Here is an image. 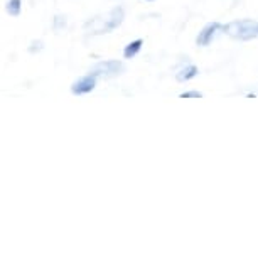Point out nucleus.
Returning <instances> with one entry per match:
<instances>
[{
	"instance_id": "f257e3e1",
	"label": "nucleus",
	"mask_w": 258,
	"mask_h": 258,
	"mask_svg": "<svg viewBox=\"0 0 258 258\" xmlns=\"http://www.w3.org/2000/svg\"><path fill=\"white\" fill-rule=\"evenodd\" d=\"M125 19V11L123 7H115L111 9L108 14H101V16H96L90 21L85 22V32L88 36H101V34H108L111 31H115L116 27L121 26Z\"/></svg>"
},
{
	"instance_id": "f03ea898",
	"label": "nucleus",
	"mask_w": 258,
	"mask_h": 258,
	"mask_svg": "<svg viewBox=\"0 0 258 258\" xmlns=\"http://www.w3.org/2000/svg\"><path fill=\"white\" fill-rule=\"evenodd\" d=\"M226 36L236 41H251V39H258V21L253 19H241V21H233L223 26Z\"/></svg>"
},
{
	"instance_id": "7ed1b4c3",
	"label": "nucleus",
	"mask_w": 258,
	"mask_h": 258,
	"mask_svg": "<svg viewBox=\"0 0 258 258\" xmlns=\"http://www.w3.org/2000/svg\"><path fill=\"white\" fill-rule=\"evenodd\" d=\"M125 71V64L118 59H110V61H100L91 68L90 73L98 78V80H108V78H115L121 75Z\"/></svg>"
},
{
	"instance_id": "20e7f679",
	"label": "nucleus",
	"mask_w": 258,
	"mask_h": 258,
	"mask_svg": "<svg viewBox=\"0 0 258 258\" xmlns=\"http://www.w3.org/2000/svg\"><path fill=\"white\" fill-rule=\"evenodd\" d=\"M96 81H98V78H96L93 73H88L86 76H83L78 81L73 83L71 93L73 95H78V96L86 95V93H91V91L95 90V86H96Z\"/></svg>"
},
{
	"instance_id": "39448f33",
	"label": "nucleus",
	"mask_w": 258,
	"mask_h": 258,
	"mask_svg": "<svg viewBox=\"0 0 258 258\" xmlns=\"http://www.w3.org/2000/svg\"><path fill=\"white\" fill-rule=\"evenodd\" d=\"M220 29H223V26H221L220 22H209V24H206V26L201 29V32L198 34L196 44L198 46H203V47L209 46V42L213 41L214 36H216Z\"/></svg>"
},
{
	"instance_id": "423d86ee",
	"label": "nucleus",
	"mask_w": 258,
	"mask_h": 258,
	"mask_svg": "<svg viewBox=\"0 0 258 258\" xmlns=\"http://www.w3.org/2000/svg\"><path fill=\"white\" fill-rule=\"evenodd\" d=\"M198 73H199L198 66L187 64L186 68H182V70H179V71L176 73V80H177V81H181V83L189 81V80H192V78H196V76H198Z\"/></svg>"
},
{
	"instance_id": "0eeeda50",
	"label": "nucleus",
	"mask_w": 258,
	"mask_h": 258,
	"mask_svg": "<svg viewBox=\"0 0 258 258\" xmlns=\"http://www.w3.org/2000/svg\"><path fill=\"white\" fill-rule=\"evenodd\" d=\"M142 44H144L142 39H135V41H132L130 44H126L125 49H123V57H125V59H132V57L137 56L139 52H140V49H142Z\"/></svg>"
},
{
	"instance_id": "6e6552de",
	"label": "nucleus",
	"mask_w": 258,
	"mask_h": 258,
	"mask_svg": "<svg viewBox=\"0 0 258 258\" xmlns=\"http://www.w3.org/2000/svg\"><path fill=\"white\" fill-rule=\"evenodd\" d=\"M22 11V0H9L7 2V12L11 16L17 17Z\"/></svg>"
},
{
	"instance_id": "1a4fd4ad",
	"label": "nucleus",
	"mask_w": 258,
	"mask_h": 258,
	"mask_svg": "<svg viewBox=\"0 0 258 258\" xmlns=\"http://www.w3.org/2000/svg\"><path fill=\"white\" fill-rule=\"evenodd\" d=\"M66 16H61V14H57V16H54V19H52V29L54 31H62V29L66 27Z\"/></svg>"
},
{
	"instance_id": "9d476101",
	"label": "nucleus",
	"mask_w": 258,
	"mask_h": 258,
	"mask_svg": "<svg viewBox=\"0 0 258 258\" xmlns=\"http://www.w3.org/2000/svg\"><path fill=\"white\" fill-rule=\"evenodd\" d=\"M179 98H186V100H191V98H203V93L201 91H196V90H189V91H184V93L179 95Z\"/></svg>"
},
{
	"instance_id": "9b49d317",
	"label": "nucleus",
	"mask_w": 258,
	"mask_h": 258,
	"mask_svg": "<svg viewBox=\"0 0 258 258\" xmlns=\"http://www.w3.org/2000/svg\"><path fill=\"white\" fill-rule=\"evenodd\" d=\"M42 47H44V44H42V41H32V42H31V47H29V52L42 51Z\"/></svg>"
},
{
	"instance_id": "f8f14e48",
	"label": "nucleus",
	"mask_w": 258,
	"mask_h": 258,
	"mask_svg": "<svg viewBox=\"0 0 258 258\" xmlns=\"http://www.w3.org/2000/svg\"><path fill=\"white\" fill-rule=\"evenodd\" d=\"M147 2H154V0H147Z\"/></svg>"
}]
</instances>
